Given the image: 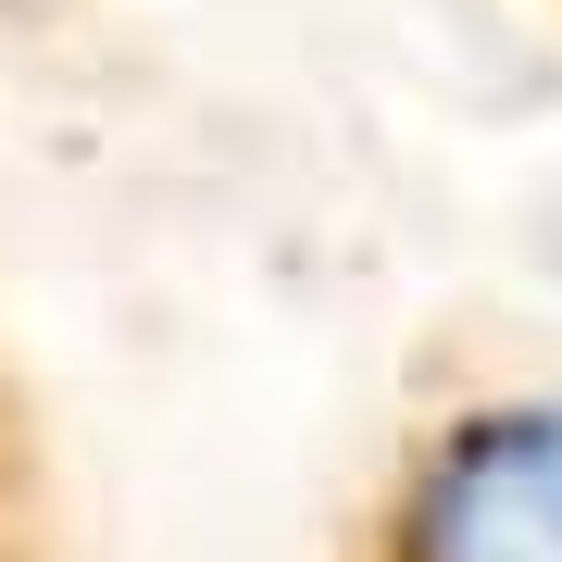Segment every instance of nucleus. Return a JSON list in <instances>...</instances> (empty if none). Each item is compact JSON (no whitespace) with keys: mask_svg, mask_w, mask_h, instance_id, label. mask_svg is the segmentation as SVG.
I'll use <instances>...</instances> for the list:
<instances>
[{"mask_svg":"<svg viewBox=\"0 0 562 562\" xmlns=\"http://www.w3.org/2000/svg\"><path fill=\"white\" fill-rule=\"evenodd\" d=\"M338 562H562V387H475L413 425Z\"/></svg>","mask_w":562,"mask_h":562,"instance_id":"1","label":"nucleus"}]
</instances>
